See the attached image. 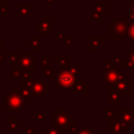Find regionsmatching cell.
<instances>
[{
    "instance_id": "obj_1",
    "label": "cell",
    "mask_w": 134,
    "mask_h": 134,
    "mask_svg": "<svg viewBox=\"0 0 134 134\" xmlns=\"http://www.w3.org/2000/svg\"><path fill=\"white\" fill-rule=\"evenodd\" d=\"M79 72L80 69L75 65H69L65 68L58 69L55 88H67V89L74 88L77 82Z\"/></svg>"
},
{
    "instance_id": "obj_2",
    "label": "cell",
    "mask_w": 134,
    "mask_h": 134,
    "mask_svg": "<svg viewBox=\"0 0 134 134\" xmlns=\"http://www.w3.org/2000/svg\"><path fill=\"white\" fill-rule=\"evenodd\" d=\"M3 107L6 108L8 112L21 111L26 107L25 97L21 94L20 89H14L12 94H3Z\"/></svg>"
},
{
    "instance_id": "obj_3",
    "label": "cell",
    "mask_w": 134,
    "mask_h": 134,
    "mask_svg": "<svg viewBox=\"0 0 134 134\" xmlns=\"http://www.w3.org/2000/svg\"><path fill=\"white\" fill-rule=\"evenodd\" d=\"M51 125L58 127L62 132H67L68 129L75 126L74 118L65 112L64 108H57L51 114Z\"/></svg>"
},
{
    "instance_id": "obj_4",
    "label": "cell",
    "mask_w": 134,
    "mask_h": 134,
    "mask_svg": "<svg viewBox=\"0 0 134 134\" xmlns=\"http://www.w3.org/2000/svg\"><path fill=\"white\" fill-rule=\"evenodd\" d=\"M23 85L30 87L35 97H45L46 94L50 93L51 87L49 84L46 83L45 80H29L26 82H22Z\"/></svg>"
},
{
    "instance_id": "obj_5",
    "label": "cell",
    "mask_w": 134,
    "mask_h": 134,
    "mask_svg": "<svg viewBox=\"0 0 134 134\" xmlns=\"http://www.w3.org/2000/svg\"><path fill=\"white\" fill-rule=\"evenodd\" d=\"M126 21L114 19L113 23L108 24V35H110L114 41H124L127 40L126 36Z\"/></svg>"
},
{
    "instance_id": "obj_6",
    "label": "cell",
    "mask_w": 134,
    "mask_h": 134,
    "mask_svg": "<svg viewBox=\"0 0 134 134\" xmlns=\"http://www.w3.org/2000/svg\"><path fill=\"white\" fill-rule=\"evenodd\" d=\"M104 83L108 86V88H111V87H114V85L119 82V81H122L126 79L125 74L121 73L117 67L113 68V69H110V70H107V71H104Z\"/></svg>"
},
{
    "instance_id": "obj_7",
    "label": "cell",
    "mask_w": 134,
    "mask_h": 134,
    "mask_svg": "<svg viewBox=\"0 0 134 134\" xmlns=\"http://www.w3.org/2000/svg\"><path fill=\"white\" fill-rule=\"evenodd\" d=\"M16 66L21 70L36 69V57L31 53V51H22V54Z\"/></svg>"
},
{
    "instance_id": "obj_8",
    "label": "cell",
    "mask_w": 134,
    "mask_h": 134,
    "mask_svg": "<svg viewBox=\"0 0 134 134\" xmlns=\"http://www.w3.org/2000/svg\"><path fill=\"white\" fill-rule=\"evenodd\" d=\"M120 121L126 127H134V108H122L120 111Z\"/></svg>"
},
{
    "instance_id": "obj_9",
    "label": "cell",
    "mask_w": 134,
    "mask_h": 134,
    "mask_svg": "<svg viewBox=\"0 0 134 134\" xmlns=\"http://www.w3.org/2000/svg\"><path fill=\"white\" fill-rule=\"evenodd\" d=\"M128 127L122 125L120 119H116L113 121H108V131H110L112 134H122L126 132Z\"/></svg>"
},
{
    "instance_id": "obj_10",
    "label": "cell",
    "mask_w": 134,
    "mask_h": 134,
    "mask_svg": "<svg viewBox=\"0 0 134 134\" xmlns=\"http://www.w3.org/2000/svg\"><path fill=\"white\" fill-rule=\"evenodd\" d=\"M121 102H122V93L119 92L114 87L108 88V103L120 104Z\"/></svg>"
},
{
    "instance_id": "obj_11",
    "label": "cell",
    "mask_w": 134,
    "mask_h": 134,
    "mask_svg": "<svg viewBox=\"0 0 134 134\" xmlns=\"http://www.w3.org/2000/svg\"><path fill=\"white\" fill-rule=\"evenodd\" d=\"M114 88L117 89L121 93H131L132 92V80L125 79L122 81H119L114 85Z\"/></svg>"
},
{
    "instance_id": "obj_12",
    "label": "cell",
    "mask_w": 134,
    "mask_h": 134,
    "mask_svg": "<svg viewBox=\"0 0 134 134\" xmlns=\"http://www.w3.org/2000/svg\"><path fill=\"white\" fill-rule=\"evenodd\" d=\"M103 112H104V115L107 117L108 121H113V120H116V119H120V112H118L116 108H112V109L104 108Z\"/></svg>"
},
{
    "instance_id": "obj_13",
    "label": "cell",
    "mask_w": 134,
    "mask_h": 134,
    "mask_svg": "<svg viewBox=\"0 0 134 134\" xmlns=\"http://www.w3.org/2000/svg\"><path fill=\"white\" fill-rule=\"evenodd\" d=\"M73 89L75 93H88L89 92V86L88 84L85 83L84 80H77Z\"/></svg>"
},
{
    "instance_id": "obj_14",
    "label": "cell",
    "mask_w": 134,
    "mask_h": 134,
    "mask_svg": "<svg viewBox=\"0 0 134 134\" xmlns=\"http://www.w3.org/2000/svg\"><path fill=\"white\" fill-rule=\"evenodd\" d=\"M55 65L59 66L60 68H65L69 66V55H55L54 58Z\"/></svg>"
},
{
    "instance_id": "obj_15",
    "label": "cell",
    "mask_w": 134,
    "mask_h": 134,
    "mask_svg": "<svg viewBox=\"0 0 134 134\" xmlns=\"http://www.w3.org/2000/svg\"><path fill=\"white\" fill-rule=\"evenodd\" d=\"M19 59H20V55L17 53V51H9V52L7 53V55H6L7 63H8L9 65H13V67L18 64Z\"/></svg>"
},
{
    "instance_id": "obj_16",
    "label": "cell",
    "mask_w": 134,
    "mask_h": 134,
    "mask_svg": "<svg viewBox=\"0 0 134 134\" xmlns=\"http://www.w3.org/2000/svg\"><path fill=\"white\" fill-rule=\"evenodd\" d=\"M41 73L44 74L49 68H51L50 66V55H42L41 57Z\"/></svg>"
},
{
    "instance_id": "obj_17",
    "label": "cell",
    "mask_w": 134,
    "mask_h": 134,
    "mask_svg": "<svg viewBox=\"0 0 134 134\" xmlns=\"http://www.w3.org/2000/svg\"><path fill=\"white\" fill-rule=\"evenodd\" d=\"M89 40H90V46H89L90 50H97V48L103 45V38L102 37H98V38L89 37Z\"/></svg>"
},
{
    "instance_id": "obj_18",
    "label": "cell",
    "mask_w": 134,
    "mask_h": 134,
    "mask_svg": "<svg viewBox=\"0 0 134 134\" xmlns=\"http://www.w3.org/2000/svg\"><path fill=\"white\" fill-rule=\"evenodd\" d=\"M18 7H19V16H21V17H28V16H30V12H29L30 4L19 3Z\"/></svg>"
},
{
    "instance_id": "obj_19",
    "label": "cell",
    "mask_w": 134,
    "mask_h": 134,
    "mask_svg": "<svg viewBox=\"0 0 134 134\" xmlns=\"http://www.w3.org/2000/svg\"><path fill=\"white\" fill-rule=\"evenodd\" d=\"M22 126V122H20V121H18L16 118H8V124H7V130L9 131V132H14V131H16L19 127H21Z\"/></svg>"
},
{
    "instance_id": "obj_20",
    "label": "cell",
    "mask_w": 134,
    "mask_h": 134,
    "mask_svg": "<svg viewBox=\"0 0 134 134\" xmlns=\"http://www.w3.org/2000/svg\"><path fill=\"white\" fill-rule=\"evenodd\" d=\"M22 73H23V70H21L17 66H14L13 69L8 70V79H18L22 76Z\"/></svg>"
},
{
    "instance_id": "obj_21",
    "label": "cell",
    "mask_w": 134,
    "mask_h": 134,
    "mask_svg": "<svg viewBox=\"0 0 134 134\" xmlns=\"http://www.w3.org/2000/svg\"><path fill=\"white\" fill-rule=\"evenodd\" d=\"M27 45H30L34 50H40L41 49V39L40 37H32L31 41L27 43Z\"/></svg>"
},
{
    "instance_id": "obj_22",
    "label": "cell",
    "mask_w": 134,
    "mask_h": 134,
    "mask_svg": "<svg viewBox=\"0 0 134 134\" xmlns=\"http://www.w3.org/2000/svg\"><path fill=\"white\" fill-rule=\"evenodd\" d=\"M45 133L46 134H65L66 132H62L58 127L51 125V126H49L45 129Z\"/></svg>"
},
{
    "instance_id": "obj_23",
    "label": "cell",
    "mask_w": 134,
    "mask_h": 134,
    "mask_svg": "<svg viewBox=\"0 0 134 134\" xmlns=\"http://www.w3.org/2000/svg\"><path fill=\"white\" fill-rule=\"evenodd\" d=\"M103 67H104V71H107V70H110V69L117 67V65L112 60H105L103 62Z\"/></svg>"
},
{
    "instance_id": "obj_24",
    "label": "cell",
    "mask_w": 134,
    "mask_h": 134,
    "mask_svg": "<svg viewBox=\"0 0 134 134\" xmlns=\"http://www.w3.org/2000/svg\"><path fill=\"white\" fill-rule=\"evenodd\" d=\"M44 75H46V79H47V80H53V79H57V75H58V69L49 68V69L44 73Z\"/></svg>"
},
{
    "instance_id": "obj_25",
    "label": "cell",
    "mask_w": 134,
    "mask_h": 134,
    "mask_svg": "<svg viewBox=\"0 0 134 134\" xmlns=\"http://www.w3.org/2000/svg\"><path fill=\"white\" fill-rule=\"evenodd\" d=\"M120 66H121V69H122V70H131V69L134 68V66L132 65V63H131L129 60H127V59H126V60H122Z\"/></svg>"
},
{
    "instance_id": "obj_26",
    "label": "cell",
    "mask_w": 134,
    "mask_h": 134,
    "mask_svg": "<svg viewBox=\"0 0 134 134\" xmlns=\"http://www.w3.org/2000/svg\"><path fill=\"white\" fill-rule=\"evenodd\" d=\"M36 127H23L22 134H36Z\"/></svg>"
},
{
    "instance_id": "obj_27",
    "label": "cell",
    "mask_w": 134,
    "mask_h": 134,
    "mask_svg": "<svg viewBox=\"0 0 134 134\" xmlns=\"http://www.w3.org/2000/svg\"><path fill=\"white\" fill-rule=\"evenodd\" d=\"M93 128H80L77 134H93Z\"/></svg>"
},
{
    "instance_id": "obj_28",
    "label": "cell",
    "mask_w": 134,
    "mask_h": 134,
    "mask_svg": "<svg viewBox=\"0 0 134 134\" xmlns=\"http://www.w3.org/2000/svg\"><path fill=\"white\" fill-rule=\"evenodd\" d=\"M7 16V5L4 3H0V17H6Z\"/></svg>"
},
{
    "instance_id": "obj_29",
    "label": "cell",
    "mask_w": 134,
    "mask_h": 134,
    "mask_svg": "<svg viewBox=\"0 0 134 134\" xmlns=\"http://www.w3.org/2000/svg\"><path fill=\"white\" fill-rule=\"evenodd\" d=\"M127 60H129L132 63V65L134 66V46L132 47L131 50H129L127 52Z\"/></svg>"
},
{
    "instance_id": "obj_30",
    "label": "cell",
    "mask_w": 134,
    "mask_h": 134,
    "mask_svg": "<svg viewBox=\"0 0 134 134\" xmlns=\"http://www.w3.org/2000/svg\"><path fill=\"white\" fill-rule=\"evenodd\" d=\"M128 37L129 39L134 41V23L130 24V26L128 27Z\"/></svg>"
},
{
    "instance_id": "obj_31",
    "label": "cell",
    "mask_w": 134,
    "mask_h": 134,
    "mask_svg": "<svg viewBox=\"0 0 134 134\" xmlns=\"http://www.w3.org/2000/svg\"><path fill=\"white\" fill-rule=\"evenodd\" d=\"M46 119V114L45 113H42V112H38L37 113V118H36V120L38 121V122H42V121H44Z\"/></svg>"
},
{
    "instance_id": "obj_32",
    "label": "cell",
    "mask_w": 134,
    "mask_h": 134,
    "mask_svg": "<svg viewBox=\"0 0 134 134\" xmlns=\"http://www.w3.org/2000/svg\"><path fill=\"white\" fill-rule=\"evenodd\" d=\"M122 60H124V59H122V57H121V55H118V57H117V55H114L112 61H113L116 65H120V64H121V62H122Z\"/></svg>"
},
{
    "instance_id": "obj_33",
    "label": "cell",
    "mask_w": 134,
    "mask_h": 134,
    "mask_svg": "<svg viewBox=\"0 0 134 134\" xmlns=\"http://www.w3.org/2000/svg\"><path fill=\"white\" fill-rule=\"evenodd\" d=\"M68 134H77V132H79V128H76L75 126H73V127H71L70 129H68Z\"/></svg>"
},
{
    "instance_id": "obj_34",
    "label": "cell",
    "mask_w": 134,
    "mask_h": 134,
    "mask_svg": "<svg viewBox=\"0 0 134 134\" xmlns=\"http://www.w3.org/2000/svg\"><path fill=\"white\" fill-rule=\"evenodd\" d=\"M73 41H74V38H73V37H70V38H68V39L65 40V43H66V45H68V46H72V45H73Z\"/></svg>"
},
{
    "instance_id": "obj_35",
    "label": "cell",
    "mask_w": 134,
    "mask_h": 134,
    "mask_svg": "<svg viewBox=\"0 0 134 134\" xmlns=\"http://www.w3.org/2000/svg\"><path fill=\"white\" fill-rule=\"evenodd\" d=\"M63 37H64V32H58V34H57V40H58V41L63 40Z\"/></svg>"
},
{
    "instance_id": "obj_36",
    "label": "cell",
    "mask_w": 134,
    "mask_h": 134,
    "mask_svg": "<svg viewBox=\"0 0 134 134\" xmlns=\"http://www.w3.org/2000/svg\"><path fill=\"white\" fill-rule=\"evenodd\" d=\"M4 60H6V55H3V54L0 52V64H2V62H3Z\"/></svg>"
},
{
    "instance_id": "obj_37",
    "label": "cell",
    "mask_w": 134,
    "mask_h": 134,
    "mask_svg": "<svg viewBox=\"0 0 134 134\" xmlns=\"http://www.w3.org/2000/svg\"><path fill=\"white\" fill-rule=\"evenodd\" d=\"M1 49H2V42L0 41V50H1Z\"/></svg>"
},
{
    "instance_id": "obj_38",
    "label": "cell",
    "mask_w": 134,
    "mask_h": 134,
    "mask_svg": "<svg viewBox=\"0 0 134 134\" xmlns=\"http://www.w3.org/2000/svg\"><path fill=\"white\" fill-rule=\"evenodd\" d=\"M4 1H5V2H6V3H8V2H10V1H12V0H4Z\"/></svg>"
},
{
    "instance_id": "obj_39",
    "label": "cell",
    "mask_w": 134,
    "mask_h": 134,
    "mask_svg": "<svg viewBox=\"0 0 134 134\" xmlns=\"http://www.w3.org/2000/svg\"><path fill=\"white\" fill-rule=\"evenodd\" d=\"M36 134H46L45 132H42V133H36Z\"/></svg>"
},
{
    "instance_id": "obj_40",
    "label": "cell",
    "mask_w": 134,
    "mask_h": 134,
    "mask_svg": "<svg viewBox=\"0 0 134 134\" xmlns=\"http://www.w3.org/2000/svg\"><path fill=\"white\" fill-rule=\"evenodd\" d=\"M1 120H2V119H1V118H0V121H1Z\"/></svg>"
}]
</instances>
